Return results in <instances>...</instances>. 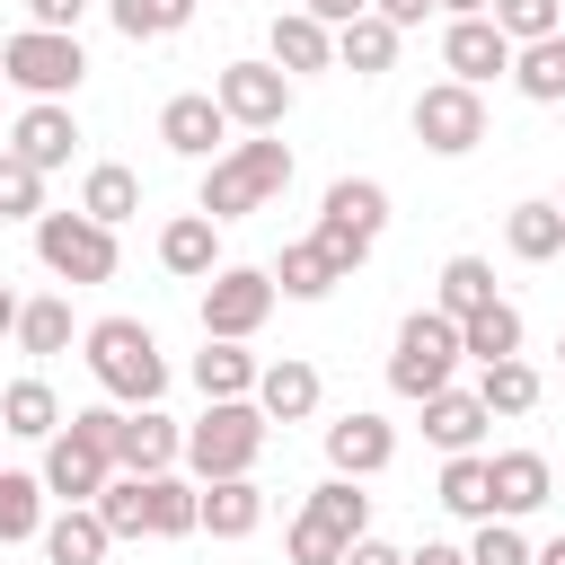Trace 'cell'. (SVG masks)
<instances>
[{
	"mask_svg": "<svg viewBox=\"0 0 565 565\" xmlns=\"http://www.w3.org/2000/svg\"><path fill=\"white\" fill-rule=\"evenodd\" d=\"M79 353H88V380L106 388V406H159L168 353H159V335H150L141 318H97V327L79 335Z\"/></svg>",
	"mask_w": 565,
	"mask_h": 565,
	"instance_id": "1",
	"label": "cell"
},
{
	"mask_svg": "<svg viewBox=\"0 0 565 565\" xmlns=\"http://www.w3.org/2000/svg\"><path fill=\"white\" fill-rule=\"evenodd\" d=\"M291 185V141H274V132H247V141H230L212 168H203V221H238V212H265L274 194Z\"/></svg>",
	"mask_w": 565,
	"mask_h": 565,
	"instance_id": "2",
	"label": "cell"
},
{
	"mask_svg": "<svg viewBox=\"0 0 565 565\" xmlns=\"http://www.w3.org/2000/svg\"><path fill=\"white\" fill-rule=\"evenodd\" d=\"M115 424H124V406H79V415H62V433L44 441V494H62V503H97V486L115 477Z\"/></svg>",
	"mask_w": 565,
	"mask_h": 565,
	"instance_id": "3",
	"label": "cell"
},
{
	"mask_svg": "<svg viewBox=\"0 0 565 565\" xmlns=\"http://www.w3.org/2000/svg\"><path fill=\"white\" fill-rule=\"evenodd\" d=\"M265 415H256V397H212L194 424H185V468H194V486H212V477H256V459H265Z\"/></svg>",
	"mask_w": 565,
	"mask_h": 565,
	"instance_id": "4",
	"label": "cell"
},
{
	"mask_svg": "<svg viewBox=\"0 0 565 565\" xmlns=\"http://www.w3.org/2000/svg\"><path fill=\"white\" fill-rule=\"evenodd\" d=\"M353 539H371V494H362L353 477H327V486L300 503V521H291L282 556H291V565H344V547H353Z\"/></svg>",
	"mask_w": 565,
	"mask_h": 565,
	"instance_id": "5",
	"label": "cell"
},
{
	"mask_svg": "<svg viewBox=\"0 0 565 565\" xmlns=\"http://www.w3.org/2000/svg\"><path fill=\"white\" fill-rule=\"evenodd\" d=\"M468 353H459V327L441 318V309H415V318H397V344H388V388L397 397H441L450 388V371H459Z\"/></svg>",
	"mask_w": 565,
	"mask_h": 565,
	"instance_id": "6",
	"label": "cell"
},
{
	"mask_svg": "<svg viewBox=\"0 0 565 565\" xmlns=\"http://www.w3.org/2000/svg\"><path fill=\"white\" fill-rule=\"evenodd\" d=\"M0 79H18V88H26V106H35V97H44V106H62V97L88 79V53H79V35L18 26V35L0 44Z\"/></svg>",
	"mask_w": 565,
	"mask_h": 565,
	"instance_id": "7",
	"label": "cell"
},
{
	"mask_svg": "<svg viewBox=\"0 0 565 565\" xmlns=\"http://www.w3.org/2000/svg\"><path fill=\"white\" fill-rule=\"evenodd\" d=\"M35 256L53 282H115V230H97L88 212H44L35 221Z\"/></svg>",
	"mask_w": 565,
	"mask_h": 565,
	"instance_id": "8",
	"label": "cell"
},
{
	"mask_svg": "<svg viewBox=\"0 0 565 565\" xmlns=\"http://www.w3.org/2000/svg\"><path fill=\"white\" fill-rule=\"evenodd\" d=\"M415 141L433 150V159H468L477 141H486V88H459V79H433L424 97H415Z\"/></svg>",
	"mask_w": 565,
	"mask_h": 565,
	"instance_id": "9",
	"label": "cell"
},
{
	"mask_svg": "<svg viewBox=\"0 0 565 565\" xmlns=\"http://www.w3.org/2000/svg\"><path fill=\"white\" fill-rule=\"evenodd\" d=\"M274 274L265 265H221L212 282H203V335H221V344H247L265 318H274Z\"/></svg>",
	"mask_w": 565,
	"mask_h": 565,
	"instance_id": "10",
	"label": "cell"
},
{
	"mask_svg": "<svg viewBox=\"0 0 565 565\" xmlns=\"http://www.w3.org/2000/svg\"><path fill=\"white\" fill-rule=\"evenodd\" d=\"M212 106H221L238 132H282V115H291V79H282L274 62H221Z\"/></svg>",
	"mask_w": 565,
	"mask_h": 565,
	"instance_id": "11",
	"label": "cell"
},
{
	"mask_svg": "<svg viewBox=\"0 0 565 565\" xmlns=\"http://www.w3.org/2000/svg\"><path fill=\"white\" fill-rule=\"evenodd\" d=\"M185 459V424L159 415V406H124L115 424V477H168Z\"/></svg>",
	"mask_w": 565,
	"mask_h": 565,
	"instance_id": "12",
	"label": "cell"
},
{
	"mask_svg": "<svg viewBox=\"0 0 565 565\" xmlns=\"http://www.w3.org/2000/svg\"><path fill=\"white\" fill-rule=\"evenodd\" d=\"M441 71H450L459 88L512 79V44L494 35V18H450V26H441Z\"/></svg>",
	"mask_w": 565,
	"mask_h": 565,
	"instance_id": "13",
	"label": "cell"
},
{
	"mask_svg": "<svg viewBox=\"0 0 565 565\" xmlns=\"http://www.w3.org/2000/svg\"><path fill=\"white\" fill-rule=\"evenodd\" d=\"M388 459H397V433H388V415L353 406V415H335V424H327V468H335V477H353V486H362V477H380Z\"/></svg>",
	"mask_w": 565,
	"mask_h": 565,
	"instance_id": "14",
	"label": "cell"
},
{
	"mask_svg": "<svg viewBox=\"0 0 565 565\" xmlns=\"http://www.w3.org/2000/svg\"><path fill=\"white\" fill-rule=\"evenodd\" d=\"M159 141H168L177 159H221V150H230V115L212 106V88H185V97L159 106Z\"/></svg>",
	"mask_w": 565,
	"mask_h": 565,
	"instance_id": "15",
	"label": "cell"
},
{
	"mask_svg": "<svg viewBox=\"0 0 565 565\" xmlns=\"http://www.w3.org/2000/svg\"><path fill=\"white\" fill-rule=\"evenodd\" d=\"M486 486H494V521H530L556 494V468H547V450H494Z\"/></svg>",
	"mask_w": 565,
	"mask_h": 565,
	"instance_id": "16",
	"label": "cell"
},
{
	"mask_svg": "<svg viewBox=\"0 0 565 565\" xmlns=\"http://www.w3.org/2000/svg\"><path fill=\"white\" fill-rule=\"evenodd\" d=\"M9 150H18V159H26L35 177H44V168H62V159L79 150V115H71V106H44V97H35V106H26L18 124H9Z\"/></svg>",
	"mask_w": 565,
	"mask_h": 565,
	"instance_id": "17",
	"label": "cell"
},
{
	"mask_svg": "<svg viewBox=\"0 0 565 565\" xmlns=\"http://www.w3.org/2000/svg\"><path fill=\"white\" fill-rule=\"evenodd\" d=\"M256 415H265V424H309V415H318V362H300V353L265 362V371H256Z\"/></svg>",
	"mask_w": 565,
	"mask_h": 565,
	"instance_id": "18",
	"label": "cell"
},
{
	"mask_svg": "<svg viewBox=\"0 0 565 565\" xmlns=\"http://www.w3.org/2000/svg\"><path fill=\"white\" fill-rule=\"evenodd\" d=\"M256 521H265V486H256V477H212V486H194V530L247 539Z\"/></svg>",
	"mask_w": 565,
	"mask_h": 565,
	"instance_id": "19",
	"label": "cell"
},
{
	"mask_svg": "<svg viewBox=\"0 0 565 565\" xmlns=\"http://www.w3.org/2000/svg\"><path fill=\"white\" fill-rule=\"evenodd\" d=\"M159 265H168L177 282H212V274H221V221L177 212V221L159 230Z\"/></svg>",
	"mask_w": 565,
	"mask_h": 565,
	"instance_id": "20",
	"label": "cell"
},
{
	"mask_svg": "<svg viewBox=\"0 0 565 565\" xmlns=\"http://www.w3.org/2000/svg\"><path fill=\"white\" fill-rule=\"evenodd\" d=\"M0 433H9V441H53V433H62V397H53V380H35V371L9 380V388H0Z\"/></svg>",
	"mask_w": 565,
	"mask_h": 565,
	"instance_id": "21",
	"label": "cell"
},
{
	"mask_svg": "<svg viewBox=\"0 0 565 565\" xmlns=\"http://www.w3.org/2000/svg\"><path fill=\"white\" fill-rule=\"evenodd\" d=\"M274 71L300 79V71H335V35L309 18V9H282L274 18Z\"/></svg>",
	"mask_w": 565,
	"mask_h": 565,
	"instance_id": "22",
	"label": "cell"
},
{
	"mask_svg": "<svg viewBox=\"0 0 565 565\" xmlns=\"http://www.w3.org/2000/svg\"><path fill=\"white\" fill-rule=\"evenodd\" d=\"M486 424H494V415L477 406V388H441V397H424V441H433V450H450V459H459V450H477V433H486Z\"/></svg>",
	"mask_w": 565,
	"mask_h": 565,
	"instance_id": "23",
	"label": "cell"
},
{
	"mask_svg": "<svg viewBox=\"0 0 565 565\" xmlns=\"http://www.w3.org/2000/svg\"><path fill=\"white\" fill-rule=\"evenodd\" d=\"M256 353L247 344H221V335H203V353H194V388H203V406L212 397H256Z\"/></svg>",
	"mask_w": 565,
	"mask_h": 565,
	"instance_id": "24",
	"label": "cell"
},
{
	"mask_svg": "<svg viewBox=\"0 0 565 565\" xmlns=\"http://www.w3.org/2000/svg\"><path fill=\"white\" fill-rule=\"evenodd\" d=\"M79 212H88L97 230L132 221V212H141V177H132L124 159H97V168H88V185H79Z\"/></svg>",
	"mask_w": 565,
	"mask_h": 565,
	"instance_id": "25",
	"label": "cell"
},
{
	"mask_svg": "<svg viewBox=\"0 0 565 565\" xmlns=\"http://www.w3.org/2000/svg\"><path fill=\"white\" fill-rule=\"evenodd\" d=\"M503 247H512L521 265L565 256V212H556V203H512V212H503Z\"/></svg>",
	"mask_w": 565,
	"mask_h": 565,
	"instance_id": "26",
	"label": "cell"
},
{
	"mask_svg": "<svg viewBox=\"0 0 565 565\" xmlns=\"http://www.w3.org/2000/svg\"><path fill=\"white\" fill-rule=\"evenodd\" d=\"M459 353H468L477 371H486V362H512V353H521V309H512V300H486L477 318H459Z\"/></svg>",
	"mask_w": 565,
	"mask_h": 565,
	"instance_id": "27",
	"label": "cell"
},
{
	"mask_svg": "<svg viewBox=\"0 0 565 565\" xmlns=\"http://www.w3.org/2000/svg\"><path fill=\"white\" fill-rule=\"evenodd\" d=\"M106 547H115V539L97 530L88 503H62V512L44 521V556H53V565H106Z\"/></svg>",
	"mask_w": 565,
	"mask_h": 565,
	"instance_id": "28",
	"label": "cell"
},
{
	"mask_svg": "<svg viewBox=\"0 0 565 565\" xmlns=\"http://www.w3.org/2000/svg\"><path fill=\"white\" fill-rule=\"evenodd\" d=\"M141 530L150 539H194V486L168 468V477H141Z\"/></svg>",
	"mask_w": 565,
	"mask_h": 565,
	"instance_id": "29",
	"label": "cell"
},
{
	"mask_svg": "<svg viewBox=\"0 0 565 565\" xmlns=\"http://www.w3.org/2000/svg\"><path fill=\"white\" fill-rule=\"evenodd\" d=\"M512 88H521L530 106H565V35L521 44V53H512Z\"/></svg>",
	"mask_w": 565,
	"mask_h": 565,
	"instance_id": "30",
	"label": "cell"
},
{
	"mask_svg": "<svg viewBox=\"0 0 565 565\" xmlns=\"http://www.w3.org/2000/svg\"><path fill=\"white\" fill-rule=\"evenodd\" d=\"M335 62H344L353 79H380V71L397 62V26H388V18H353V26H335Z\"/></svg>",
	"mask_w": 565,
	"mask_h": 565,
	"instance_id": "31",
	"label": "cell"
},
{
	"mask_svg": "<svg viewBox=\"0 0 565 565\" xmlns=\"http://www.w3.org/2000/svg\"><path fill=\"white\" fill-rule=\"evenodd\" d=\"M18 539H44V477L0 468V547H18Z\"/></svg>",
	"mask_w": 565,
	"mask_h": 565,
	"instance_id": "32",
	"label": "cell"
},
{
	"mask_svg": "<svg viewBox=\"0 0 565 565\" xmlns=\"http://www.w3.org/2000/svg\"><path fill=\"white\" fill-rule=\"evenodd\" d=\"M265 274H274V291H282V300H327V291H335V265H327L309 238H291Z\"/></svg>",
	"mask_w": 565,
	"mask_h": 565,
	"instance_id": "33",
	"label": "cell"
},
{
	"mask_svg": "<svg viewBox=\"0 0 565 565\" xmlns=\"http://www.w3.org/2000/svg\"><path fill=\"white\" fill-rule=\"evenodd\" d=\"M486 300H494V265H486V256H450V265H441V300H433V309L459 327V318H477Z\"/></svg>",
	"mask_w": 565,
	"mask_h": 565,
	"instance_id": "34",
	"label": "cell"
},
{
	"mask_svg": "<svg viewBox=\"0 0 565 565\" xmlns=\"http://www.w3.org/2000/svg\"><path fill=\"white\" fill-rule=\"evenodd\" d=\"M477 406H486V415H530V406H539V371H530L521 353H512V362H486V371H477Z\"/></svg>",
	"mask_w": 565,
	"mask_h": 565,
	"instance_id": "35",
	"label": "cell"
},
{
	"mask_svg": "<svg viewBox=\"0 0 565 565\" xmlns=\"http://www.w3.org/2000/svg\"><path fill=\"white\" fill-rule=\"evenodd\" d=\"M106 18H115V35H132V44H159V35L194 26V0H106Z\"/></svg>",
	"mask_w": 565,
	"mask_h": 565,
	"instance_id": "36",
	"label": "cell"
},
{
	"mask_svg": "<svg viewBox=\"0 0 565 565\" xmlns=\"http://www.w3.org/2000/svg\"><path fill=\"white\" fill-rule=\"evenodd\" d=\"M71 344V291H35L18 309V353H62Z\"/></svg>",
	"mask_w": 565,
	"mask_h": 565,
	"instance_id": "37",
	"label": "cell"
},
{
	"mask_svg": "<svg viewBox=\"0 0 565 565\" xmlns=\"http://www.w3.org/2000/svg\"><path fill=\"white\" fill-rule=\"evenodd\" d=\"M441 512H459V521H494V486H486V459H477V450H459V459L441 468Z\"/></svg>",
	"mask_w": 565,
	"mask_h": 565,
	"instance_id": "38",
	"label": "cell"
},
{
	"mask_svg": "<svg viewBox=\"0 0 565 565\" xmlns=\"http://www.w3.org/2000/svg\"><path fill=\"white\" fill-rule=\"evenodd\" d=\"M327 212L353 221L362 238H380V221H388V185H380V177H335V185H327Z\"/></svg>",
	"mask_w": 565,
	"mask_h": 565,
	"instance_id": "39",
	"label": "cell"
},
{
	"mask_svg": "<svg viewBox=\"0 0 565 565\" xmlns=\"http://www.w3.org/2000/svg\"><path fill=\"white\" fill-rule=\"evenodd\" d=\"M486 18H494V35H503L512 53L539 44V35H565V9H556V0H494Z\"/></svg>",
	"mask_w": 565,
	"mask_h": 565,
	"instance_id": "40",
	"label": "cell"
},
{
	"mask_svg": "<svg viewBox=\"0 0 565 565\" xmlns=\"http://www.w3.org/2000/svg\"><path fill=\"white\" fill-rule=\"evenodd\" d=\"M88 512H97V530H106V539H150V530H141V477H106Z\"/></svg>",
	"mask_w": 565,
	"mask_h": 565,
	"instance_id": "41",
	"label": "cell"
},
{
	"mask_svg": "<svg viewBox=\"0 0 565 565\" xmlns=\"http://www.w3.org/2000/svg\"><path fill=\"white\" fill-rule=\"evenodd\" d=\"M0 221H44V177L0 141Z\"/></svg>",
	"mask_w": 565,
	"mask_h": 565,
	"instance_id": "42",
	"label": "cell"
},
{
	"mask_svg": "<svg viewBox=\"0 0 565 565\" xmlns=\"http://www.w3.org/2000/svg\"><path fill=\"white\" fill-rule=\"evenodd\" d=\"M309 247L335 265V282H353L362 274V256H371V238L353 230V221H335V212H318V230H309Z\"/></svg>",
	"mask_w": 565,
	"mask_h": 565,
	"instance_id": "43",
	"label": "cell"
},
{
	"mask_svg": "<svg viewBox=\"0 0 565 565\" xmlns=\"http://www.w3.org/2000/svg\"><path fill=\"white\" fill-rule=\"evenodd\" d=\"M468 565H530V539L512 530V521H477V539L459 547Z\"/></svg>",
	"mask_w": 565,
	"mask_h": 565,
	"instance_id": "44",
	"label": "cell"
},
{
	"mask_svg": "<svg viewBox=\"0 0 565 565\" xmlns=\"http://www.w3.org/2000/svg\"><path fill=\"white\" fill-rule=\"evenodd\" d=\"M88 0H26V26H53V35H79Z\"/></svg>",
	"mask_w": 565,
	"mask_h": 565,
	"instance_id": "45",
	"label": "cell"
},
{
	"mask_svg": "<svg viewBox=\"0 0 565 565\" xmlns=\"http://www.w3.org/2000/svg\"><path fill=\"white\" fill-rule=\"evenodd\" d=\"M300 9H309L327 35H335V26H353V18H371V0H300Z\"/></svg>",
	"mask_w": 565,
	"mask_h": 565,
	"instance_id": "46",
	"label": "cell"
},
{
	"mask_svg": "<svg viewBox=\"0 0 565 565\" xmlns=\"http://www.w3.org/2000/svg\"><path fill=\"white\" fill-rule=\"evenodd\" d=\"M371 18H388V26L406 35V26H424V18H433V0H371Z\"/></svg>",
	"mask_w": 565,
	"mask_h": 565,
	"instance_id": "47",
	"label": "cell"
},
{
	"mask_svg": "<svg viewBox=\"0 0 565 565\" xmlns=\"http://www.w3.org/2000/svg\"><path fill=\"white\" fill-rule=\"evenodd\" d=\"M344 565H406V547H388V539H353Z\"/></svg>",
	"mask_w": 565,
	"mask_h": 565,
	"instance_id": "48",
	"label": "cell"
},
{
	"mask_svg": "<svg viewBox=\"0 0 565 565\" xmlns=\"http://www.w3.org/2000/svg\"><path fill=\"white\" fill-rule=\"evenodd\" d=\"M406 565H468V556H459V547H441V539H424V547H415Z\"/></svg>",
	"mask_w": 565,
	"mask_h": 565,
	"instance_id": "49",
	"label": "cell"
},
{
	"mask_svg": "<svg viewBox=\"0 0 565 565\" xmlns=\"http://www.w3.org/2000/svg\"><path fill=\"white\" fill-rule=\"evenodd\" d=\"M18 309H26V300H18V282L0 274V335H18Z\"/></svg>",
	"mask_w": 565,
	"mask_h": 565,
	"instance_id": "50",
	"label": "cell"
},
{
	"mask_svg": "<svg viewBox=\"0 0 565 565\" xmlns=\"http://www.w3.org/2000/svg\"><path fill=\"white\" fill-rule=\"evenodd\" d=\"M433 9H450V18H486L494 0H433Z\"/></svg>",
	"mask_w": 565,
	"mask_h": 565,
	"instance_id": "51",
	"label": "cell"
},
{
	"mask_svg": "<svg viewBox=\"0 0 565 565\" xmlns=\"http://www.w3.org/2000/svg\"><path fill=\"white\" fill-rule=\"evenodd\" d=\"M530 565H565V530H556L547 547H530Z\"/></svg>",
	"mask_w": 565,
	"mask_h": 565,
	"instance_id": "52",
	"label": "cell"
},
{
	"mask_svg": "<svg viewBox=\"0 0 565 565\" xmlns=\"http://www.w3.org/2000/svg\"><path fill=\"white\" fill-rule=\"evenodd\" d=\"M556 362H565V335H556Z\"/></svg>",
	"mask_w": 565,
	"mask_h": 565,
	"instance_id": "53",
	"label": "cell"
},
{
	"mask_svg": "<svg viewBox=\"0 0 565 565\" xmlns=\"http://www.w3.org/2000/svg\"><path fill=\"white\" fill-rule=\"evenodd\" d=\"M556 212H565V194H556Z\"/></svg>",
	"mask_w": 565,
	"mask_h": 565,
	"instance_id": "54",
	"label": "cell"
},
{
	"mask_svg": "<svg viewBox=\"0 0 565 565\" xmlns=\"http://www.w3.org/2000/svg\"><path fill=\"white\" fill-rule=\"evenodd\" d=\"M0 441H9V433H0Z\"/></svg>",
	"mask_w": 565,
	"mask_h": 565,
	"instance_id": "55",
	"label": "cell"
}]
</instances>
